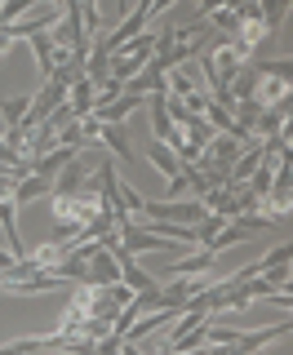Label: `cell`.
I'll list each match as a JSON object with an SVG mask.
<instances>
[{
	"label": "cell",
	"mask_w": 293,
	"mask_h": 355,
	"mask_svg": "<svg viewBox=\"0 0 293 355\" xmlns=\"http://www.w3.org/2000/svg\"><path fill=\"white\" fill-rule=\"evenodd\" d=\"M146 218L156 222H178V227H196V222L209 218V209L200 205V200H146L142 205Z\"/></svg>",
	"instance_id": "1"
},
{
	"label": "cell",
	"mask_w": 293,
	"mask_h": 355,
	"mask_svg": "<svg viewBox=\"0 0 293 355\" xmlns=\"http://www.w3.org/2000/svg\"><path fill=\"white\" fill-rule=\"evenodd\" d=\"M213 262H218V253L200 249V253H191V258H178L165 275H169V280H205V275L213 271Z\"/></svg>",
	"instance_id": "2"
},
{
	"label": "cell",
	"mask_w": 293,
	"mask_h": 355,
	"mask_svg": "<svg viewBox=\"0 0 293 355\" xmlns=\"http://www.w3.org/2000/svg\"><path fill=\"white\" fill-rule=\"evenodd\" d=\"M67 107H72V116H76V120H85L89 111H94V85H89L85 76L67 85Z\"/></svg>",
	"instance_id": "3"
},
{
	"label": "cell",
	"mask_w": 293,
	"mask_h": 355,
	"mask_svg": "<svg viewBox=\"0 0 293 355\" xmlns=\"http://www.w3.org/2000/svg\"><path fill=\"white\" fill-rule=\"evenodd\" d=\"M94 142H107L111 151H116V160H125V164H133L138 155H133V147H129V138H125V129L120 125H98V138Z\"/></svg>",
	"instance_id": "4"
},
{
	"label": "cell",
	"mask_w": 293,
	"mask_h": 355,
	"mask_svg": "<svg viewBox=\"0 0 293 355\" xmlns=\"http://www.w3.org/2000/svg\"><path fill=\"white\" fill-rule=\"evenodd\" d=\"M146 160H151V164H156V169H160V173L169 178V182H174V178H178V173H183V160H178V155H174V151H169V147H165V142H151V147H146Z\"/></svg>",
	"instance_id": "5"
},
{
	"label": "cell",
	"mask_w": 293,
	"mask_h": 355,
	"mask_svg": "<svg viewBox=\"0 0 293 355\" xmlns=\"http://www.w3.org/2000/svg\"><path fill=\"white\" fill-rule=\"evenodd\" d=\"M49 196V178H36V173H22L18 187H14V205H27V200H40Z\"/></svg>",
	"instance_id": "6"
},
{
	"label": "cell",
	"mask_w": 293,
	"mask_h": 355,
	"mask_svg": "<svg viewBox=\"0 0 293 355\" xmlns=\"http://www.w3.org/2000/svg\"><path fill=\"white\" fill-rule=\"evenodd\" d=\"M27 40H31V49H36L40 76H44V80H49V76H53V49H58V44L49 40V31H36V36H27Z\"/></svg>",
	"instance_id": "7"
},
{
	"label": "cell",
	"mask_w": 293,
	"mask_h": 355,
	"mask_svg": "<svg viewBox=\"0 0 293 355\" xmlns=\"http://www.w3.org/2000/svg\"><path fill=\"white\" fill-rule=\"evenodd\" d=\"M258 14H262V22H267V31H280V22L289 18V0H258Z\"/></svg>",
	"instance_id": "8"
},
{
	"label": "cell",
	"mask_w": 293,
	"mask_h": 355,
	"mask_svg": "<svg viewBox=\"0 0 293 355\" xmlns=\"http://www.w3.org/2000/svg\"><path fill=\"white\" fill-rule=\"evenodd\" d=\"M209 27L218 31V36H235V27H240V14H235L231 5H222V9H213V14H209Z\"/></svg>",
	"instance_id": "9"
},
{
	"label": "cell",
	"mask_w": 293,
	"mask_h": 355,
	"mask_svg": "<svg viewBox=\"0 0 293 355\" xmlns=\"http://www.w3.org/2000/svg\"><path fill=\"white\" fill-rule=\"evenodd\" d=\"M31 9H40V0H5V5H0V27L18 22L22 14H31Z\"/></svg>",
	"instance_id": "10"
},
{
	"label": "cell",
	"mask_w": 293,
	"mask_h": 355,
	"mask_svg": "<svg viewBox=\"0 0 293 355\" xmlns=\"http://www.w3.org/2000/svg\"><path fill=\"white\" fill-rule=\"evenodd\" d=\"M27 107H31V98H27V94H22V98H9V103H0V120H5V125L14 129L18 120L27 116Z\"/></svg>",
	"instance_id": "11"
},
{
	"label": "cell",
	"mask_w": 293,
	"mask_h": 355,
	"mask_svg": "<svg viewBox=\"0 0 293 355\" xmlns=\"http://www.w3.org/2000/svg\"><path fill=\"white\" fill-rule=\"evenodd\" d=\"M116 200H120V209H125L129 218H133V214H142V205H146V200L133 191V187H125V182H116Z\"/></svg>",
	"instance_id": "12"
},
{
	"label": "cell",
	"mask_w": 293,
	"mask_h": 355,
	"mask_svg": "<svg viewBox=\"0 0 293 355\" xmlns=\"http://www.w3.org/2000/svg\"><path fill=\"white\" fill-rule=\"evenodd\" d=\"M14 262H18V258L5 249V244H0V271H14Z\"/></svg>",
	"instance_id": "13"
},
{
	"label": "cell",
	"mask_w": 293,
	"mask_h": 355,
	"mask_svg": "<svg viewBox=\"0 0 293 355\" xmlns=\"http://www.w3.org/2000/svg\"><path fill=\"white\" fill-rule=\"evenodd\" d=\"M129 9H133V5H129V0H116V9H111V18H125V14H129Z\"/></svg>",
	"instance_id": "14"
},
{
	"label": "cell",
	"mask_w": 293,
	"mask_h": 355,
	"mask_svg": "<svg viewBox=\"0 0 293 355\" xmlns=\"http://www.w3.org/2000/svg\"><path fill=\"white\" fill-rule=\"evenodd\" d=\"M40 5H49V0H40Z\"/></svg>",
	"instance_id": "15"
},
{
	"label": "cell",
	"mask_w": 293,
	"mask_h": 355,
	"mask_svg": "<svg viewBox=\"0 0 293 355\" xmlns=\"http://www.w3.org/2000/svg\"><path fill=\"white\" fill-rule=\"evenodd\" d=\"M0 5H5V0H0Z\"/></svg>",
	"instance_id": "16"
}]
</instances>
